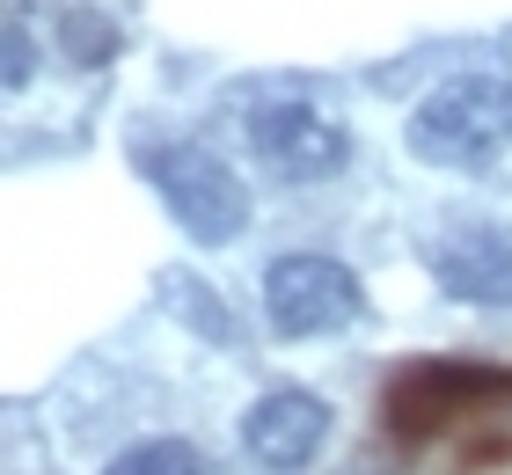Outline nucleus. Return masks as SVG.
<instances>
[{
    "mask_svg": "<svg viewBox=\"0 0 512 475\" xmlns=\"http://www.w3.org/2000/svg\"><path fill=\"white\" fill-rule=\"evenodd\" d=\"M403 147L425 169H491L512 154V74H454L410 110Z\"/></svg>",
    "mask_w": 512,
    "mask_h": 475,
    "instance_id": "obj_1",
    "label": "nucleus"
},
{
    "mask_svg": "<svg viewBox=\"0 0 512 475\" xmlns=\"http://www.w3.org/2000/svg\"><path fill=\"white\" fill-rule=\"evenodd\" d=\"M139 176L154 183L161 212L191 234L198 249H227L249 234V183L227 169L213 147H191V139H139Z\"/></svg>",
    "mask_w": 512,
    "mask_h": 475,
    "instance_id": "obj_2",
    "label": "nucleus"
},
{
    "mask_svg": "<svg viewBox=\"0 0 512 475\" xmlns=\"http://www.w3.org/2000/svg\"><path fill=\"white\" fill-rule=\"evenodd\" d=\"M242 139H249V154L264 161V176L293 183V190L337 183L344 169H352V125L308 88H286V95L249 103L242 110Z\"/></svg>",
    "mask_w": 512,
    "mask_h": 475,
    "instance_id": "obj_3",
    "label": "nucleus"
},
{
    "mask_svg": "<svg viewBox=\"0 0 512 475\" xmlns=\"http://www.w3.org/2000/svg\"><path fill=\"white\" fill-rule=\"evenodd\" d=\"M359 315H366V285H359L352 264H337V256H322V249L271 256V271H264V322L278 329V337L315 344V337L352 329Z\"/></svg>",
    "mask_w": 512,
    "mask_h": 475,
    "instance_id": "obj_4",
    "label": "nucleus"
},
{
    "mask_svg": "<svg viewBox=\"0 0 512 475\" xmlns=\"http://www.w3.org/2000/svg\"><path fill=\"white\" fill-rule=\"evenodd\" d=\"M512 402V366H483V359H425L410 373H395L388 388V432L395 439H432L469 410H498Z\"/></svg>",
    "mask_w": 512,
    "mask_h": 475,
    "instance_id": "obj_5",
    "label": "nucleus"
},
{
    "mask_svg": "<svg viewBox=\"0 0 512 475\" xmlns=\"http://www.w3.org/2000/svg\"><path fill=\"white\" fill-rule=\"evenodd\" d=\"M425 271L461 307H512V227L461 212L425 234Z\"/></svg>",
    "mask_w": 512,
    "mask_h": 475,
    "instance_id": "obj_6",
    "label": "nucleus"
},
{
    "mask_svg": "<svg viewBox=\"0 0 512 475\" xmlns=\"http://www.w3.org/2000/svg\"><path fill=\"white\" fill-rule=\"evenodd\" d=\"M330 424L337 410L322 402L315 388H264L242 410V454L256 468H271V475H300V468H315V454L330 446Z\"/></svg>",
    "mask_w": 512,
    "mask_h": 475,
    "instance_id": "obj_7",
    "label": "nucleus"
},
{
    "mask_svg": "<svg viewBox=\"0 0 512 475\" xmlns=\"http://www.w3.org/2000/svg\"><path fill=\"white\" fill-rule=\"evenodd\" d=\"M103 475H205V454L191 439H132L125 454H110Z\"/></svg>",
    "mask_w": 512,
    "mask_h": 475,
    "instance_id": "obj_8",
    "label": "nucleus"
},
{
    "mask_svg": "<svg viewBox=\"0 0 512 475\" xmlns=\"http://www.w3.org/2000/svg\"><path fill=\"white\" fill-rule=\"evenodd\" d=\"M66 52H74L81 66H103L110 52H118V30H110L103 15H66Z\"/></svg>",
    "mask_w": 512,
    "mask_h": 475,
    "instance_id": "obj_9",
    "label": "nucleus"
},
{
    "mask_svg": "<svg viewBox=\"0 0 512 475\" xmlns=\"http://www.w3.org/2000/svg\"><path fill=\"white\" fill-rule=\"evenodd\" d=\"M30 74H37V44L22 30H0V88H22Z\"/></svg>",
    "mask_w": 512,
    "mask_h": 475,
    "instance_id": "obj_10",
    "label": "nucleus"
}]
</instances>
